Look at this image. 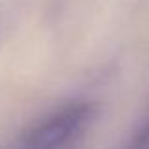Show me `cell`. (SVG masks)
Masks as SVG:
<instances>
[{"label":"cell","instance_id":"cell-1","mask_svg":"<svg viewBox=\"0 0 149 149\" xmlns=\"http://www.w3.org/2000/svg\"><path fill=\"white\" fill-rule=\"evenodd\" d=\"M89 100H70L42 115L2 149H76L95 121Z\"/></svg>","mask_w":149,"mask_h":149},{"label":"cell","instance_id":"cell-2","mask_svg":"<svg viewBox=\"0 0 149 149\" xmlns=\"http://www.w3.org/2000/svg\"><path fill=\"white\" fill-rule=\"evenodd\" d=\"M123 149H149V123L140 128Z\"/></svg>","mask_w":149,"mask_h":149}]
</instances>
